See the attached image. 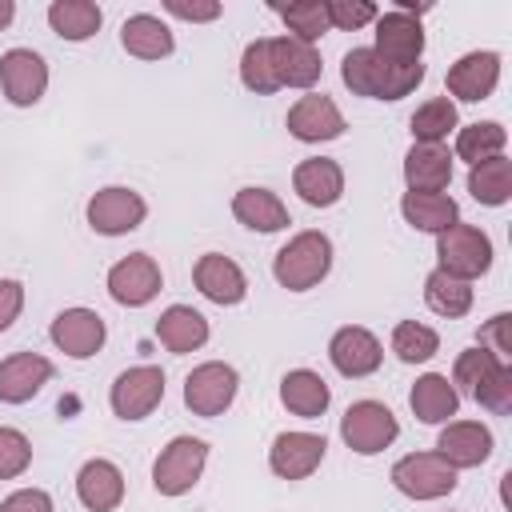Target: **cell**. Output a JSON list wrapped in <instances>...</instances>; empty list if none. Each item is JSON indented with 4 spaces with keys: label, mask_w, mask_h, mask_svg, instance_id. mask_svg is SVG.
<instances>
[{
    "label": "cell",
    "mask_w": 512,
    "mask_h": 512,
    "mask_svg": "<svg viewBox=\"0 0 512 512\" xmlns=\"http://www.w3.org/2000/svg\"><path fill=\"white\" fill-rule=\"evenodd\" d=\"M340 80L344 88H352V96L364 100H404L424 84V64H392L380 52H372V44H364L344 52Z\"/></svg>",
    "instance_id": "6da1fadb"
},
{
    "label": "cell",
    "mask_w": 512,
    "mask_h": 512,
    "mask_svg": "<svg viewBox=\"0 0 512 512\" xmlns=\"http://www.w3.org/2000/svg\"><path fill=\"white\" fill-rule=\"evenodd\" d=\"M332 272V240L320 228L296 232L272 260V276L288 292H308Z\"/></svg>",
    "instance_id": "7a4b0ae2"
},
{
    "label": "cell",
    "mask_w": 512,
    "mask_h": 512,
    "mask_svg": "<svg viewBox=\"0 0 512 512\" xmlns=\"http://www.w3.org/2000/svg\"><path fill=\"white\" fill-rule=\"evenodd\" d=\"M204 464H208V444L200 436H172L152 464V488L160 496H184L200 484Z\"/></svg>",
    "instance_id": "3957f363"
},
{
    "label": "cell",
    "mask_w": 512,
    "mask_h": 512,
    "mask_svg": "<svg viewBox=\"0 0 512 512\" xmlns=\"http://www.w3.org/2000/svg\"><path fill=\"white\" fill-rule=\"evenodd\" d=\"M436 268L456 276V280H476L492 268V240L476 224H452L448 232L436 236Z\"/></svg>",
    "instance_id": "277c9868"
},
{
    "label": "cell",
    "mask_w": 512,
    "mask_h": 512,
    "mask_svg": "<svg viewBox=\"0 0 512 512\" xmlns=\"http://www.w3.org/2000/svg\"><path fill=\"white\" fill-rule=\"evenodd\" d=\"M236 392H240V372L224 360H204L184 376V408L204 420L228 412Z\"/></svg>",
    "instance_id": "5b68a950"
},
{
    "label": "cell",
    "mask_w": 512,
    "mask_h": 512,
    "mask_svg": "<svg viewBox=\"0 0 512 512\" xmlns=\"http://www.w3.org/2000/svg\"><path fill=\"white\" fill-rule=\"evenodd\" d=\"M392 484L408 500H440V496L456 492L460 472L436 452H408L392 464Z\"/></svg>",
    "instance_id": "8992f818"
},
{
    "label": "cell",
    "mask_w": 512,
    "mask_h": 512,
    "mask_svg": "<svg viewBox=\"0 0 512 512\" xmlns=\"http://www.w3.org/2000/svg\"><path fill=\"white\" fill-rule=\"evenodd\" d=\"M340 436L356 456H376L400 436V420L380 400H356L340 416Z\"/></svg>",
    "instance_id": "52a82bcc"
},
{
    "label": "cell",
    "mask_w": 512,
    "mask_h": 512,
    "mask_svg": "<svg viewBox=\"0 0 512 512\" xmlns=\"http://www.w3.org/2000/svg\"><path fill=\"white\" fill-rule=\"evenodd\" d=\"M84 216H88V228L100 232V236H128L144 224L148 200L128 184H108V188L92 192Z\"/></svg>",
    "instance_id": "ba28073f"
},
{
    "label": "cell",
    "mask_w": 512,
    "mask_h": 512,
    "mask_svg": "<svg viewBox=\"0 0 512 512\" xmlns=\"http://www.w3.org/2000/svg\"><path fill=\"white\" fill-rule=\"evenodd\" d=\"M108 296L120 304V308H144L160 296V284H164V272L160 264L148 256V252H128L120 256L112 268H108Z\"/></svg>",
    "instance_id": "9c48e42d"
},
{
    "label": "cell",
    "mask_w": 512,
    "mask_h": 512,
    "mask_svg": "<svg viewBox=\"0 0 512 512\" xmlns=\"http://www.w3.org/2000/svg\"><path fill=\"white\" fill-rule=\"evenodd\" d=\"M160 400H164V368H156V364L124 368L108 392V404L120 420H144L160 408Z\"/></svg>",
    "instance_id": "30bf717a"
},
{
    "label": "cell",
    "mask_w": 512,
    "mask_h": 512,
    "mask_svg": "<svg viewBox=\"0 0 512 512\" xmlns=\"http://www.w3.org/2000/svg\"><path fill=\"white\" fill-rule=\"evenodd\" d=\"M0 88L8 96V104L16 108H32L44 100L48 92V64L40 52L32 48H8L0 56Z\"/></svg>",
    "instance_id": "8fae6325"
},
{
    "label": "cell",
    "mask_w": 512,
    "mask_h": 512,
    "mask_svg": "<svg viewBox=\"0 0 512 512\" xmlns=\"http://www.w3.org/2000/svg\"><path fill=\"white\" fill-rule=\"evenodd\" d=\"M448 100H464V104H480L496 92L500 84V52L492 48H476V52H464L452 68H448Z\"/></svg>",
    "instance_id": "7c38bea8"
},
{
    "label": "cell",
    "mask_w": 512,
    "mask_h": 512,
    "mask_svg": "<svg viewBox=\"0 0 512 512\" xmlns=\"http://www.w3.org/2000/svg\"><path fill=\"white\" fill-rule=\"evenodd\" d=\"M284 124H288V132H292L300 144H324V140L344 136V128H348V124H344V112H340L336 100L324 96V92H304V96L288 108Z\"/></svg>",
    "instance_id": "4fadbf2b"
},
{
    "label": "cell",
    "mask_w": 512,
    "mask_h": 512,
    "mask_svg": "<svg viewBox=\"0 0 512 512\" xmlns=\"http://www.w3.org/2000/svg\"><path fill=\"white\" fill-rule=\"evenodd\" d=\"M376 28V40H372V52H380L384 60L392 64H420L424 56V28H420V16L412 12H400V8H388L372 20Z\"/></svg>",
    "instance_id": "5bb4252c"
},
{
    "label": "cell",
    "mask_w": 512,
    "mask_h": 512,
    "mask_svg": "<svg viewBox=\"0 0 512 512\" xmlns=\"http://www.w3.org/2000/svg\"><path fill=\"white\" fill-rule=\"evenodd\" d=\"M328 360H332V368H336L340 376L364 380V376H372V372L380 368L384 348H380V340H376L364 324H344V328H336L332 340H328Z\"/></svg>",
    "instance_id": "9a60e30c"
},
{
    "label": "cell",
    "mask_w": 512,
    "mask_h": 512,
    "mask_svg": "<svg viewBox=\"0 0 512 512\" xmlns=\"http://www.w3.org/2000/svg\"><path fill=\"white\" fill-rule=\"evenodd\" d=\"M48 336H52V344H56L64 356L88 360V356H96V352L104 348L108 328H104V316L92 312V308H64V312H56Z\"/></svg>",
    "instance_id": "2e32d148"
},
{
    "label": "cell",
    "mask_w": 512,
    "mask_h": 512,
    "mask_svg": "<svg viewBox=\"0 0 512 512\" xmlns=\"http://www.w3.org/2000/svg\"><path fill=\"white\" fill-rule=\"evenodd\" d=\"M328 440L320 432H280L268 448V468L280 480H308L324 464Z\"/></svg>",
    "instance_id": "e0dca14e"
},
{
    "label": "cell",
    "mask_w": 512,
    "mask_h": 512,
    "mask_svg": "<svg viewBox=\"0 0 512 512\" xmlns=\"http://www.w3.org/2000/svg\"><path fill=\"white\" fill-rule=\"evenodd\" d=\"M268 64L280 88H312L324 72L316 44H304L296 36H272L268 40Z\"/></svg>",
    "instance_id": "ac0fdd59"
},
{
    "label": "cell",
    "mask_w": 512,
    "mask_h": 512,
    "mask_svg": "<svg viewBox=\"0 0 512 512\" xmlns=\"http://www.w3.org/2000/svg\"><path fill=\"white\" fill-rule=\"evenodd\" d=\"M192 280H196L200 296L212 300V304H220V308H232V304H240L248 296L244 268L232 256H224V252H204L196 260V268H192Z\"/></svg>",
    "instance_id": "d6986e66"
},
{
    "label": "cell",
    "mask_w": 512,
    "mask_h": 512,
    "mask_svg": "<svg viewBox=\"0 0 512 512\" xmlns=\"http://www.w3.org/2000/svg\"><path fill=\"white\" fill-rule=\"evenodd\" d=\"M436 456H444L456 472L480 468L492 456V432L480 420H448L436 436Z\"/></svg>",
    "instance_id": "ffe728a7"
},
{
    "label": "cell",
    "mask_w": 512,
    "mask_h": 512,
    "mask_svg": "<svg viewBox=\"0 0 512 512\" xmlns=\"http://www.w3.org/2000/svg\"><path fill=\"white\" fill-rule=\"evenodd\" d=\"M52 380V360L40 352H12L0 360V404H28Z\"/></svg>",
    "instance_id": "44dd1931"
},
{
    "label": "cell",
    "mask_w": 512,
    "mask_h": 512,
    "mask_svg": "<svg viewBox=\"0 0 512 512\" xmlns=\"http://www.w3.org/2000/svg\"><path fill=\"white\" fill-rule=\"evenodd\" d=\"M76 500L88 512H116L124 500V472L104 456L84 460L76 472Z\"/></svg>",
    "instance_id": "7402d4cb"
},
{
    "label": "cell",
    "mask_w": 512,
    "mask_h": 512,
    "mask_svg": "<svg viewBox=\"0 0 512 512\" xmlns=\"http://www.w3.org/2000/svg\"><path fill=\"white\" fill-rule=\"evenodd\" d=\"M292 188L312 208H332L344 196V168L328 156H308L292 168Z\"/></svg>",
    "instance_id": "603a6c76"
},
{
    "label": "cell",
    "mask_w": 512,
    "mask_h": 512,
    "mask_svg": "<svg viewBox=\"0 0 512 512\" xmlns=\"http://www.w3.org/2000/svg\"><path fill=\"white\" fill-rule=\"evenodd\" d=\"M212 328L208 320L192 308V304H168L156 320V340L172 352V356H188V352H200L208 344Z\"/></svg>",
    "instance_id": "cb8c5ba5"
},
{
    "label": "cell",
    "mask_w": 512,
    "mask_h": 512,
    "mask_svg": "<svg viewBox=\"0 0 512 512\" xmlns=\"http://www.w3.org/2000/svg\"><path fill=\"white\" fill-rule=\"evenodd\" d=\"M408 192H444L452 184V152L448 144H412L404 156Z\"/></svg>",
    "instance_id": "d4e9b609"
},
{
    "label": "cell",
    "mask_w": 512,
    "mask_h": 512,
    "mask_svg": "<svg viewBox=\"0 0 512 512\" xmlns=\"http://www.w3.org/2000/svg\"><path fill=\"white\" fill-rule=\"evenodd\" d=\"M280 404H284L292 416L316 420V416L328 412L332 388H328V380H324L320 372H312V368H292V372H284V380H280Z\"/></svg>",
    "instance_id": "484cf974"
},
{
    "label": "cell",
    "mask_w": 512,
    "mask_h": 512,
    "mask_svg": "<svg viewBox=\"0 0 512 512\" xmlns=\"http://www.w3.org/2000/svg\"><path fill=\"white\" fill-rule=\"evenodd\" d=\"M408 404H412V412H416L420 424H448L460 412V392H456V384L444 372H424L412 384Z\"/></svg>",
    "instance_id": "4316f807"
},
{
    "label": "cell",
    "mask_w": 512,
    "mask_h": 512,
    "mask_svg": "<svg viewBox=\"0 0 512 512\" xmlns=\"http://www.w3.org/2000/svg\"><path fill=\"white\" fill-rule=\"evenodd\" d=\"M120 44H124V52L136 56V60H164V56H172L176 36H172V28H168L160 16L136 12V16H128V20L120 24Z\"/></svg>",
    "instance_id": "83f0119b"
},
{
    "label": "cell",
    "mask_w": 512,
    "mask_h": 512,
    "mask_svg": "<svg viewBox=\"0 0 512 512\" xmlns=\"http://www.w3.org/2000/svg\"><path fill=\"white\" fill-rule=\"evenodd\" d=\"M232 216L252 232H280V228L292 224L284 200L272 188H256V184H248L232 196Z\"/></svg>",
    "instance_id": "f1b7e54d"
},
{
    "label": "cell",
    "mask_w": 512,
    "mask_h": 512,
    "mask_svg": "<svg viewBox=\"0 0 512 512\" xmlns=\"http://www.w3.org/2000/svg\"><path fill=\"white\" fill-rule=\"evenodd\" d=\"M400 216L416 232H432V236H440L452 224H460V208H456V200L448 192H404Z\"/></svg>",
    "instance_id": "f546056e"
},
{
    "label": "cell",
    "mask_w": 512,
    "mask_h": 512,
    "mask_svg": "<svg viewBox=\"0 0 512 512\" xmlns=\"http://www.w3.org/2000/svg\"><path fill=\"white\" fill-rule=\"evenodd\" d=\"M100 24H104V12L92 0H52L48 4V28L60 40H72V44L92 40L100 32Z\"/></svg>",
    "instance_id": "4dcf8cb0"
},
{
    "label": "cell",
    "mask_w": 512,
    "mask_h": 512,
    "mask_svg": "<svg viewBox=\"0 0 512 512\" xmlns=\"http://www.w3.org/2000/svg\"><path fill=\"white\" fill-rule=\"evenodd\" d=\"M504 144H508L504 124H496V120H476V124L456 128V148H452V160L480 164V160L504 156Z\"/></svg>",
    "instance_id": "1f68e13d"
},
{
    "label": "cell",
    "mask_w": 512,
    "mask_h": 512,
    "mask_svg": "<svg viewBox=\"0 0 512 512\" xmlns=\"http://www.w3.org/2000/svg\"><path fill=\"white\" fill-rule=\"evenodd\" d=\"M468 192H472V200H480L488 208L508 204V196H512V160L492 156V160L472 164L468 168Z\"/></svg>",
    "instance_id": "d6a6232c"
},
{
    "label": "cell",
    "mask_w": 512,
    "mask_h": 512,
    "mask_svg": "<svg viewBox=\"0 0 512 512\" xmlns=\"http://www.w3.org/2000/svg\"><path fill=\"white\" fill-rule=\"evenodd\" d=\"M424 304L436 316H444V320H460L472 308V284L468 280H456V276H448L440 268H432L428 280H424Z\"/></svg>",
    "instance_id": "836d02e7"
},
{
    "label": "cell",
    "mask_w": 512,
    "mask_h": 512,
    "mask_svg": "<svg viewBox=\"0 0 512 512\" xmlns=\"http://www.w3.org/2000/svg\"><path fill=\"white\" fill-rule=\"evenodd\" d=\"M408 128H412V144H444L448 132L460 128L456 104H452L448 96H432V100H424V104L412 112Z\"/></svg>",
    "instance_id": "e575fe53"
},
{
    "label": "cell",
    "mask_w": 512,
    "mask_h": 512,
    "mask_svg": "<svg viewBox=\"0 0 512 512\" xmlns=\"http://www.w3.org/2000/svg\"><path fill=\"white\" fill-rule=\"evenodd\" d=\"M392 352L404 360V364H424L440 352V336L436 328L420 324V320H400L392 328Z\"/></svg>",
    "instance_id": "d590c367"
},
{
    "label": "cell",
    "mask_w": 512,
    "mask_h": 512,
    "mask_svg": "<svg viewBox=\"0 0 512 512\" xmlns=\"http://www.w3.org/2000/svg\"><path fill=\"white\" fill-rule=\"evenodd\" d=\"M500 364H508V360H500V356H496L492 348H484V344L464 348V352L456 356V364H452V384H460L456 392L476 396V392H480V384H484Z\"/></svg>",
    "instance_id": "8d00e7d4"
},
{
    "label": "cell",
    "mask_w": 512,
    "mask_h": 512,
    "mask_svg": "<svg viewBox=\"0 0 512 512\" xmlns=\"http://www.w3.org/2000/svg\"><path fill=\"white\" fill-rule=\"evenodd\" d=\"M284 24H288V36L304 40V44H316L332 24H328V0H296L288 8H280Z\"/></svg>",
    "instance_id": "74e56055"
},
{
    "label": "cell",
    "mask_w": 512,
    "mask_h": 512,
    "mask_svg": "<svg viewBox=\"0 0 512 512\" xmlns=\"http://www.w3.org/2000/svg\"><path fill=\"white\" fill-rule=\"evenodd\" d=\"M240 84L256 96H272L280 92L276 76H272V64H268V40H252L244 52H240Z\"/></svg>",
    "instance_id": "f35d334b"
},
{
    "label": "cell",
    "mask_w": 512,
    "mask_h": 512,
    "mask_svg": "<svg viewBox=\"0 0 512 512\" xmlns=\"http://www.w3.org/2000/svg\"><path fill=\"white\" fill-rule=\"evenodd\" d=\"M32 464V440L20 428L0 424V480H16L24 476Z\"/></svg>",
    "instance_id": "ab89813d"
},
{
    "label": "cell",
    "mask_w": 512,
    "mask_h": 512,
    "mask_svg": "<svg viewBox=\"0 0 512 512\" xmlns=\"http://www.w3.org/2000/svg\"><path fill=\"white\" fill-rule=\"evenodd\" d=\"M472 400L484 404V408L496 412V416H508V412H512V364H500V368L480 384V392H476Z\"/></svg>",
    "instance_id": "60d3db41"
},
{
    "label": "cell",
    "mask_w": 512,
    "mask_h": 512,
    "mask_svg": "<svg viewBox=\"0 0 512 512\" xmlns=\"http://www.w3.org/2000/svg\"><path fill=\"white\" fill-rule=\"evenodd\" d=\"M380 16V8L372 0H328V24L340 32H356L364 24H372Z\"/></svg>",
    "instance_id": "b9f144b4"
},
{
    "label": "cell",
    "mask_w": 512,
    "mask_h": 512,
    "mask_svg": "<svg viewBox=\"0 0 512 512\" xmlns=\"http://www.w3.org/2000/svg\"><path fill=\"white\" fill-rule=\"evenodd\" d=\"M164 12L176 20H188V24H212L224 8L216 0H164Z\"/></svg>",
    "instance_id": "7bdbcfd3"
},
{
    "label": "cell",
    "mask_w": 512,
    "mask_h": 512,
    "mask_svg": "<svg viewBox=\"0 0 512 512\" xmlns=\"http://www.w3.org/2000/svg\"><path fill=\"white\" fill-rule=\"evenodd\" d=\"M0 512H56V504L44 488H16L0 500Z\"/></svg>",
    "instance_id": "ee69618b"
},
{
    "label": "cell",
    "mask_w": 512,
    "mask_h": 512,
    "mask_svg": "<svg viewBox=\"0 0 512 512\" xmlns=\"http://www.w3.org/2000/svg\"><path fill=\"white\" fill-rule=\"evenodd\" d=\"M20 308H24V284L4 276L0 280V332H8L20 320Z\"/></svg>",
    "instance_id": "f6af8a7d"
},
{
    "label": "cell",
    "mask_w": 512,
    "mask_h": 512,
    "mask_svg": "<svg viewBox=\"0 0 512 512\" xmlns=\"http://www.w3.org/2000/svg\"><path fill=\"white\" fill-rule=\"evenodd\" d=\"M508 324H512V316H508V312H496V316H492V320L480 328V344H484V348H492L500 360H508V352H512Z\"/></svg>",
    "instance_id": "bcb514c9"
},
{
    "label": "cell",
    "mask_w": 512,
    "mask_h": 512,
    "mask_svg": "<svg viewBox=\"0 0 512 512\" xmlns=\"http://www.w3.org/2000/svg\"><path fill=\"white\" fill-rule=\"evenodd\" d=\"M12 16H16V4L12 0H0V32L12 24Z\"/></svg>",
    "instance_id": "7dc6e473"
}]
</instances>
